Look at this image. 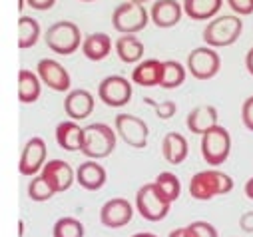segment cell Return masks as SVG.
<instances>
[{
    "mask_svg": "<svg viewBox=\"0 0 253 237\" xmlns=\"http://www.w3.org/2000/svg\"><path fill=\"white\" fill-rule=\"evenodd\" d=\"M233 190V180L221 169H204L189 180V196L198 201H210L215 196H225Z\"/></svg>",
    "mask_w": 253,
    "mask_h": 237,
    "instance_id": "1",
    "label": "cell"
},
{
    "mask_svg": "<svg viewBox=\"0 0 253 237\" xmlns=\"http://www.w3.org/2000/svg\"><path fill=\"white\" fill-rule=\"evenodd\" d=\"M118 134L108 124L94 122L84 128V142H82V154L88 159H104L116 150Z\"/></svg>",
    "mask_w": 253,
    "mask_h": 237,
    "instance_id": "2",
    "label": "cell"
},
{
    "mask_svg": "<svg viewBox=\"0 0 253 237\" xmlns=\"http://www.w3.org/2000/svg\"><path fill=\"white\" fill-rule=\"evenodd\" d=\"M243 32V22L237 14H223L210 20V24L204 28V40L210 48H225L239 40Z\"/></svg>",
    "mask_w": 253,
    "mask_h": 237,
    "instance_id": "3",
    "label": "cell"
},
{
    "mask_svg": "<svg viewBox=\"0 0 253 237\" xmlns=\"http://www.w3.org/2000/svg\"><path fill=\"white\" fill-rule=\"evenodd\" d=\"M46 46L58 54V56H70L74 54L78 48H82V32L78 28V24L70 22V20H60L54 22L48 30H46Z\"/></svg>",
    "mask_w": 253,
    "mask_h": 237,
    "instance_id": "4",
    "label": "cell"
},
{
    "mask_svg": "<svg viewBox=\"0 0 253 237\" xmlns=\"http://www.w3.org/2000/svg\"><path fill=\"white\" fill-rule=\"evenodd\" d=\"M150 22V12L144 4L134 2H122L112 12V26L120 34H138Z\"/></svg>",
    "mask_w": 253,
    "mask_h": 237,
    "instance_id": "5",
    "label": "cell"
},
{
    "mask_svg": "<svg viewBox=\"0 0 253 237\" xmlns=\"http://www.w3.org/2000/svg\"><path fill=\"white\" fill-rule=\"evenodd\" d=\"M231 154V136L223 126H215L202 136V156L208 165L219 167Z\"/></svg>",
    "mask_w": 253,
    "mask_h": 237,
    "instance_id": "6",
    "label": "cell"
},
{
    "mask_svg": "<svg viewBox=\"0 0 253 237\" xmlns=\"http://www.w3.org/2000/svg\"><path fill=\"white\" fill-rule=\"evenodd\" d=\"M185 68L196 80H211L217 76V72L221 68V58L215 48L200 46L187 54Z\"/></svg>",
    "mask_w": 253,
    "mask_h": 237,
    "instance_id": "7",
    "label": "cell"
},
{
    "mask_svg": "<svg viewBox=\"0 0 253 237\" xmlns=\"http://www.w3.org/2000/svg\"><path fill=\"white\" fill-rule=\"evenodd\" d=\"M136 209L146 221H162L169 213L171 203L158 192L156 184H144L136 194Z\"/></svg>",
    "mask_w": 253,
    "mask_h": 237,
    "instance_id": "8",
    "label": "cell"
},
{
    "mask_svg": "<svg viewBox=\"0 0 253 237\" xmlns=\"http://www.w3.org/2000/svg\"><path fill=\"white\" fill-rule=\"evenodd\" d=\"M114 126H116V134L130 148L144 150L148 146L150 128L142 118H138L134 114H118L114 118Z\"/></svg>",
    "mask_w": 253,
    "mask_h": 237,
    "instance_id": "9",
    "label": "cell"
},
{
    "mask_svg": "<svg viewBox=\"0 0 253 237\" xmlns=\"http://www.w3.org/2000/svg\"><path fill=\"white\" fill-rule=\"evenodd\" d=\"M132 82L126 80L124 76H108L98 84V96L100 100L110 108H122L130 104L132 100Z\"/></svg>",
    "mask_w": 253,
    "mask_h": 237,
    "instance_id": "10",
    "label": "cell"
},
{
    "mask_svg": "<svg viewBox=\"0 0 253 237\" xmlns=\"http://www.w3.org/2000/svg\"><path fill=\"white\" fill-rule=\"evenodd\" d=\"M40 175L48 182V186L56 192V194H62V192H68L76 180V171L72 169V165L64 159H50L44 163Z\"/></svg>",
    "mask_w": 253,
    "mask_h": 237,
    "instance_id": "11",
    "label": "cell"
},
{
    "mask_svg": "<svg viewBox=\"0 0 253 237\" xmlns=\"http://www.w3.org/2000/svg\"><path fill=\"white\" fill-rule=\"evenodd\" d=\"M36 74L42 80V84L54 92H68L72 86L68 70L52 58H42L36 66Z\"/></svg>",
    "mask_w": 253,
    "mask_h": 237,
    "instance_id": "12",
    "label": "cell"
},
{
    "mask_svg": "<svg viewBox=\"0 0 253 237\" xmlns=\"http://www.w3.org/2000/svg\"><path fill=\"white\" fill-rule=\"evenodd\" d=\"M46 154H48L46 142L40 136L30 138L24 144L22 154H20V161H18L20 173L22 175H36L38 171H42V167L46 163Z\"/></svg>",
    "mask_w": 253,
    "mask_h": 237,
    "instance_id": "13",
    "label": "cell"
},
{
    "mask_svg": "<svg viewBox=\"0 0 253 237\" xmlns=\"http://www.w3.org/2000/svg\"><path fill=\"white\" fill-rule=\"evenodd\" d=\"M132 215H134V205L124 198L108 199L100 209V221L104 227H110V229L126 227L132 221Z\"/></svg>",
    "mask_w": 253,
    "mask_h": 237,
    "instance_id": "14",
    "label": "cell"
},
{
    "mask_svg": "<svg viewBox=\"0 0 253 237\" xmlns=\"http://www.w3.org/2000/svg\"><path fill=\"white\" fill-rule=\"evenodd\" d=\"M64 112L74 122L86 120V118H90L94 112V96L84 88L70 90L64 98Z\"/></svg>",
    "mask_w": 253,
    "mask_h": 237,
    "instance_id": "15",
    "label": "cell"
},
{
    "mask_svg": "<svg viewBox=\"0 0 253 237\" xmlns=\"http://www.w3.org/2000/svg\"><path fill=\"white\" fill-rule=\"evenodd\" d=\"M183 16V6L177 0H156L150 8V20L158 28H173Z\"/></svg>",
    "mask_w": 253,
    "mask_h": 237,
    "instance_id": "16",
    "label": "cell"
},
{
    "mask_svg": "<svg viewBox=\"0 0 253 237\" xmlns=\"http://www.w3.org/2000/svg\"><path fill=\"white\" fill-rule=\"evenodd\" d=\"M217 108L211 106V104H202V106H196L192 112L187 114L185 118V124H187V130L196 134V136H204L208 130L215 128L217 126Z\"/></svg>",
    "mask_w": 253,
    "mask_h": 237,
    "instance_id": "17",
    "label": "cell"
},
{
    "mask_svg": "<svg viewBox=\"0 0 253 237\" xmlns=\"http://www.w3.org/2000/svg\"><path fill=\"white\" fill-rule=\"evenodd\" d=\"M106 180H108V173L96 159H88V161L80 163L76 169V182L80 184V188H84L88 192L102 190L106 186Z\"/></svg>",
    "mask_w": 253,
    "mask_h": 237,
    "instance_id": "18",
    "label": "cell"
},
{
    "mask_svg": "<svg viewBox=\"0 0 253 237\" xmlns=\"http://www.w3.org/2000/svg\"><path fill=\"white\" fill-rule=\"evenodd\" d=\"M84 142V128L74 120H64L56 126V144L66 152H80Z\"/></svg>",
    "mask_w": 253,
    "mask_h": 237,
    "instance_id": "19",
    "label": "cell"
},
{
    "mask_svg": "<svg viewBox=\"0 0 253 237\" xmlns=\"http://www.w3.org/2000/svg\"><path fill=\"white\" fill-rule=\"evenodd\" d=\"M162 68H164V62L162 60H156V58L142 60L132 70V82L136 86H142V88L160 86V82H162Z\"/></svg>",
    "mask_w": 253,
    "mask_h": 237,
    "instance_id": "20",
    "label": "cell"
},
{
    "mask_svg": "<svg viewBox=\"0 0 253 237\" xmlns=\"http://www.w3.org/2000/svg\"><path fill=\"white\" fill-rule=\"evenodd\" d=\"M162 154L166 158L168 163L171 165H179L185 161L187 154H189V146H187V140L179 134V132H169L164 136L162 140Z\"/></svg>",
    "mask_w": 253,
    "mask_h": 237,
    "instance_id": "21",
    "label": "cell"
},
{
    "mask_svg": "<svg viewBox=\"0 0 253 237\" xmlns=\"http://www.w3.org/2000/svg\"><path fill=\"white\" fill-rule=\"evenodd\" d=\"M144 44L136 34H120L116 40V54L124 64H136L144 56Z\"/></svg>",
    "mask_w": 253,
    "mask_h": 237,
    "instance_id": "22",
    "label": "cell"
},
{
    "mask_svg": "<svg viewBox=\"0 0 253 237\" xmlns=\"http://www.w3.org/2000/svg\"><path fill=\"white\" fill-rule=\"evenodd\" d=\"M181 6H183V14H187L192 20L204 22L215 18V14L223 6V0H183Z\"/></svg>",
    "mask_w": 253,
    "mask_h": 237,
    "instance_id": "23",
    "label": "cell"
},
{
    "mask_svg": "<svg viewBox=\"0 0 253 237\" xmlns=\"http://www.w3.org/2000/svg\"><path fill=\"white\" fill-rule=\"evenodd\" d=\"M112 52V38L104 32H94L88 34L82 40V54L92 62H100Z\"/></svg>",
    "mask_w": 253,
    "mask_h": 237,
    "instance_id": "24",
    "label": "cell"
},
{
    "mask_svg": "<svg viewBox=\"0 0 253 237\" xmlns=\"http://www.w3.org/2000/svg\"><path fill=\"white\" fill-rule=\"evenodd\" d=\"M40 92H42V80L38 78V74L22 68L18 72V100L22 104H34L40 98Z\"/></svg>",
    "mask_w": 253,
    "mask_h": 237,
    "instance_id": "25",
    "label": "cell"
},
{
    "mask_svg": "<svg viewBox=\"0 0 253 237\" xmlns=\"http://www.w3.org/2000/svg\"><path fill=\"white\" fill-rule=\"evenodd\" d=\"M185 76H187V68H183V64H179L177 60H166L162 68L160 88H166V90L179 88L185 82Z\"/></svg>",
    "mask_w": 253,
    "mask_h": 237,
    "instance_id": "26",
    "label": "cell"
},
{
    "mask_svg": "<svg viewBox=\"0 0 253 237\" xmlns=\"http://www.w3.org/2000/svg\"><path fill=\"white\" fill-rule=\"evenodd\" d=\"M40 38V24L32 16H20L18 18V46L22 50L32 48Z\"/></svg>",
    "mask_w": 253,
    "mask_h": 237,
    "instance_id": "27",
    "label": "cell"
},
{
    "mask_svg": "<svg viewBox=\"0 0 253 237\" xmlns=\"http://www.w3.org/2000/svg\"><path fill=\"white\" fill-rule=\"evenodd\" d=\"M154 184H156L158 192H160L169 203H173V201L179 198V194H181L179 177H177L175 173H171V171H162V173L156 177Z\"/></svg>",
    "mask_w": 253,
    "mask_h": 237,
    "instance_id": "28",
    "label": "cell"
},
{
    "mask_svg": "<svg viewBox=\"0 0 253 237\" xmlns=\"http://www.w3.org/2000/svg\"><path fill=\"white\" fill-rule=\"evenodd\" d=\"M52 237H84V225L76 217H60L54 223Z\"/></svg>",
    "mask_w": 253,
    "mask_h": 237,
    "instance_id": "29",
    "label": "cell"
},
{
    "mask_svg": "<svg viewBox=\"0 0 253 237\" xmlns=\"http://www.w3.org/2000/svg\"><path fill=\"white\" fill-rule=\"evenodd\" d=\"M56 196V192L48 186V182L44 180L42 175H34L32 180H30V184H28V198L32 199V201H48V199H52Z\"/></svg>",
    "mask_w": 253,
    "mask_h": 237,
    "instance_id": "30",
    "label": "cell"
},
{
    "mask_svg": "<svg viewBox=\"0 0 253 237\" xmlns=\"http://www.w3.org/2000/svg\"><path fill=\"white\" fill-rule=\"evenodd\" d=\"M187 237H219V231L208 221H194L185 227Z\"/></svg>",
    "mask_w": 253,
    "mask_h": 237,
    "instance_id": "31",
    "label": "cell"
},
{
    "mask_svg": "<svg viewBox=\"0 0 253 237\" xmlns=\"http://www.w3.org/2000/svg\"><path fill=\"white\" fill-rule=\"evenodd\" d=\"M227 4L231 8V12L237 16L253 14V0H227Z\"/></svg>",
    "mask_w": 253,
    "mask_h": 237,
    "instance_id": "32",
    "label": "cell"
},
{
    "mask_svg": "<svg viewBox=\"0 0 253 237\" xmlns=\"http://www.w3.org/2000/svg\"><path fill=\"white\" fill-rule=\"evenodd\" d=\"M154 110H156V116L160 120H169V118H173V114L177 112V106H175V102L166 100V102L154 104Z\"/></svg>",
    "mask_w": 253,
    "mask_h": 237,
    "instance_id": "33",
    "label": "cell"
},
{
    "mask_svg": "<svg viewBox=\"0 0 253 237\" xmlns=\"http://www.w3.org/2000/svg\"><path fill=\"white\" fill-rule=\"evenodd\" d=\"M241 122L249 132H253V96L245 98L241 106Z\"/></svg>",
    "mask_w": 253,
    "mask_h": 237,
    "instance_id": "34",
    "label": "cell"
},
{
    "mask_svg": "<svg viewBox=\"0 0 253 237\" xmlns=\"http://www.w3.org/2000/svg\"><path fill=\"white\" fill-rule=\"evenodd\" d=\"M239 227L243 233H253V211H245L239 217Z\"/></svg>",
    "mask_w": 253,
    "mask_h": 237,
    "instance_id": "35",
    "label": "cell"
},
{
    "mask_svg": "<svg viewBox=\"0 0 253 237\" xmlns=\"http://www.w3.org/2000/svg\"><path fill=\"white\" fill-rule=\"evenodd\" d=\"M26 4L34 10H50V8H54L56 0H26Z\"/></svg>",
    "mask_w": 253,
    "mask_h": 237,
    "instance_id": "36",
    "label": "cell"
},
{
    "mask_svg": "<svg viewBox=\"0 0 253 237\" xmlns=\"http://www.w3.org/2000/svg\"><path fill=\"white\" fill-rule=\"evenodd\" d=\"M245 68H247V72L253 76V46L247 50V54H245Z\"/></svg>",
    "mask_w": 253,
    "mask_h": 237,
    "instance_id": "37",
    "label": "cell"
},
{
    "mask_svg": "<svg viewBox=\"0 0 253 237\" xmlns=\"http://www.w3.org/2000/svg\"><path fill=\"white\" fill-rule=\"evenodd\" d=\"M243 192H245V196L253 201V177H249V180L245 182V186H243Z\"/></svg>",
    "mask_w": 253,
    "mask_h": 237,
    "instance_id": "38",
    "label": "cell"
},
{
    "mask_svg": "<svg viewBox=\"0 0 253 237\" xmlns=\"http://www.w3.org/2000/svg\"><path fill=\"white\" fill-rule=\"evenodd\" d=\"M168 237H187V235H185V227H177V229H173Z\"/></svg>",
    "mask_w": 253,
    "mask_h": 237,
    "instance_id": "39",
    "label": "cell"
},
{
    "mask_svg": "<svg viewBox=\"0 0 253 237\" xmlns=\"http://www.w3.org/2000/svg\"><path fill=\"white\" fill-rule=\"evenodd\" d=\"M132 237H158V235H154V233H146V231H142V233H136V235H132Z\"/></svg>",
    "mask_w": 253,
    "mask_h": 237,
    "instance_id": "40",
    "label": "cell"
},
{
    "mask_svg": "<svg viewBox=\"0 0 253 237\" xmlns=\"http://www.w3.org/2000/svg\"><path fill=\"white\" fill-rule=\"evenodd\" d=\"M126 2H134V4H146L148 0H126Z\"/></svg>",
    "mask_w": 253,
    "mask_h": 237,
    "instance_id": "41",
    "label": "cell"
},
{
    "mask_svg": "<svg viewBox=\"0 0 253 237\" xmlns=\"http://www.w3.org/2000/svg\"><path fill=\"white\" fill-rule=\"evenodd\" d=\"M24 2H26V0H18V10H22V8H24Z\"/></svg>",
    "mask_w": 253,
    "mask_h": 237,
    "instance_id": "42",
    "label": "cell"
},
{
    "mask_svg": "<svg viewBox=\"0 0 253 237\" xmlns=\"http://www.w3.org/2000/svg\"><path fill=\"white\" fill-rule=\"evenodd\" d=\"M82 2H94V0H82Z\"/></svg>",
    "mask_w": 253,
    "mask_h": 237,
    "instance_id": "43",
    "label": "cell"
}]
</instances>
